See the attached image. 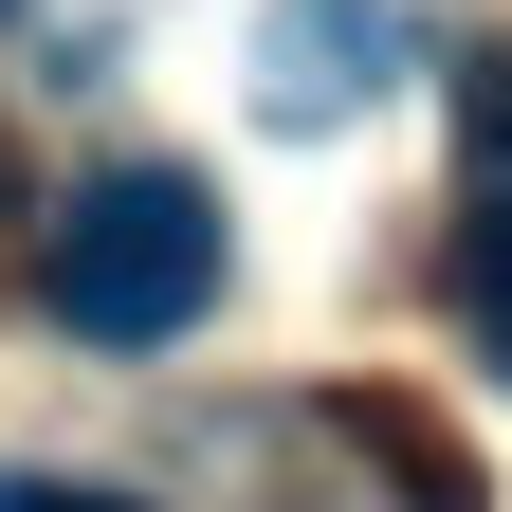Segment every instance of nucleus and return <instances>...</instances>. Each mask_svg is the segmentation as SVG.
<instances>
[{"mask_svg":"<svg viewBox=\"0 0 512 512\" xmlns=\"http://www.w3.org/2000/svg\"><path fill=\"white\" fill-rule=\"evenodd\" d=\"M37 293H55L74 348H165V330H202V311H220V202H202L183 165H110V183L55 202Z\"/></svg>","mask_w":512,"mask_h":512,"instance_id":"obj_1","label":"nucleus"},{"mask_svg":"<svg viewBox=\"0 0 512 512\" xmlns=\"http://www.w3.org/2000/svg\"><path fill=\"white\" fill-rule=\"evenodd\" d=\"M458 330L512 366V165L476 183V220H458Z\"/></svg>","mask_w":512,"mask_h":512,"instance_id":"obj_3","label":"nucleus"},{"mask_svg":"<svg viewBox=\"0 0 512 512\" xmlns=\"http://www.w3.org/2000/svg\"><path fill=\"white\" fill-rule=\"evenodd\" d=\"M0 512H128V494H74V476H0Z\"/></svg>","mask_w":512,"mask_h":512,"instance_id":"obj_4","label":"nucleus"},{"mask_svg":"<svg viewBox=\"0 0 512 512\" xmlns=\"http://www.w3.org/2000/svg\"><path fill=\"white\" fill-rule=\"evenodd\" d=\"M256 74H275L293 128L366 110V74H384V0H275V19H256Z\"/></svg>","mask_w":512,"mask_h":512,"instance_id":"obj_2","label":"nucleus"}]
</instances>
